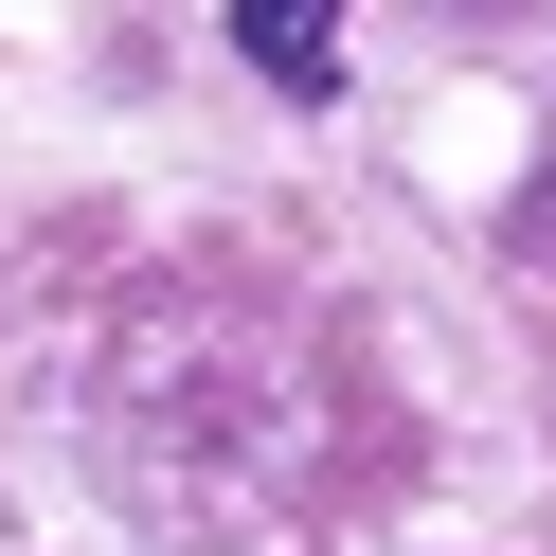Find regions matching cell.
I'll return each mask as SVG.
<instances>
[{
	"instance_id": "obj_1",
	"label": "cell",
	"mask_w": 556,
	"mask_h": 556,
	"mask_svg": "<svg viewBox=\"0 0 556 556\" xmlns=\"http://www.w3.org/2000/svg\"><path fill=\"white\" fill-rule=\"evenodd\" d=\"M233 54L269 90H341V0H233Z\"/></svg>"
},
{
	"instance_id": "obj_2",
	"label": "cell",
	"mask_w": 556,
	"mask_h": 556,
	"mask_svg": "<svg viewBox=\"0 0 556 556\" xmlns=\"http://www.w3.org/2000/svg\"><path fill=\"white\" fill-rule=\"evenodd\" d=\"M520 252L556 269V144H539V180H520Z\"/></svg>"
}]
</instances>
